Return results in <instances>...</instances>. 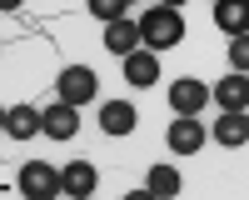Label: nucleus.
Masks as SVG:
<instances>
[{
	"mask_svg": "<svg viewBox=\"0 0 249 200\" xmlns=\"http://www.w3.org/2000/svg\"><path fill=\"white\" fill-rule=\"evenodd\" d=\"M135 25H140V45L155 50V55H160V50H175L179 40H184V15L170 10V5H150Z\"/></svg>",
	"mask_w": 249,
	"mask_h": 200,
	"instance_id": "f257e3e1",
	"label": "nucleus"
},
{
	"mask_svg": "<svg viewBox=\"0 0 249 200\" xmlns=\"http://www.w3.org/2000/svg\"><path fill=\"white\" fill-rule=\"evenodd\" d=\"M230 65H234V70H249V45H244V35H234V45H230Z\"/></svg>",
	"mask_w": 249,
	"mask_h": 200,
	"instance_id": "f3484780",
	"label": "nucleus"
},
{
	"mask_svg": "<svg viewBox=\"0 0 249 200\" xmlns=\"http://www.w3.org/2000/svg\"><path fill=\"white\" fill-rule=\"evenodd\" d=\"M15 185H20L25 200H55V195H60V170L45 165V160H25L20 175H15Z\"/></svg>",
	"mask_w": 249,
	"mask_h": 200,
	"instance_id": "f03ea898",
	"label": "nucleus"
},
{
	"mask_svg": "<svg viewBox=\"0 0 249 200\" xmlns=\"http://www.w3.org/2000/svg\"><path fill=\"white\" fill-rule=\"evenodd\" d=\"M80 130V110L65 105V100H55V105L40 110V135H50V140H75Z\"/></svg>",
	"mask_w": 249,
	"mask_h": 200,
	"instance_id": "39448f33",
	"label": "nucleus"
},
{
	"mask_svg": "<svg viewBox=\"0 0 249 200\" xmlns=\"http://www.w3.org/2000/svg\"><path fill=\"white\" fill-rule=\"evenodd\" d=\"M214 140H219V145H230V150H239L244 140H249V115H244V110H224V120L214 125Z\"/></svg>",
	"mask_w": 249,
	"mask_h": 200,
	"instance_id": "f8f14e48",
	"label": "nucleus"
},
{
	"mask_svg": "<svg viewBox=\"0 0 249 200\" xmlns=\"http://www.w3.org/2000/svg\"><path fill=\"white\" fill-rule=\"evenodd\" d=\"M204 105H210V90H204L199 80H190V75H184V80H170V110H175V115H199Z\"/></svg>",
	"mask_w": 249,
	"mask_h": 200,
	"instance_id": "0eeeda50",
	"label": "nucleus"
},
{
	"mask_svg": "<svg viewBox=\"0 0 249 200\" xmlns=\"http://www.w3.org/2000/svg\"><path fill=\"white\" fill-rule=\"evenodd\" d=\"M15 5H20V0H0V10H15Z\"/></svg>",
	"mask_w": 249,
	"mask_h": 200,
	"instance_id": "6ab92c4d",
	"label": "nucleus"
},
{
	"mask_svg": "<svg viewBox=\"0 0 249 200\" xmlns=\"http://www.w3.org/2000/svg\"><path fill=\"white\" fill-rule=\"evenodd\" d=\"M95 185H100V175H95L90 160H70V165L60 170V195H70V200H90Z\"/></svg>",
	"mask_w": 249,
	"mask_h": 200,
	"instance_id": "423d86ee",
	"label": "nucleus"
},
{
	"mask_svg": "<svg viewBox=\"0 0 249 200\" xmlns=\"http://www.w3.org/2000/svg\"><path fill=\"white\" fill-rule=\"evenodd\" d=\"M85 5H90V15H100V20L110 25V20L124 15V5H130V0H85Z\"/></svg>",
	"mask_w": 249,
	"mask_h": 200,
	"instance_id": "dca6fc26",
	"label": "nucleus"
},
{
	"mask_svg": "<svg viewBox=\"0 0 249 200\" xmlns=\"http://www.w3.org/2000/svg\"><path fill=\"white\" fill-rule=\"evenodd\" d=\"M0 130H5V110H0Z\"/></svg>",
	"mask_w": 249,
	"mask_h": 200,
	"instance_id": "aec40b11",
	"label": "nucleus"
},
{
	"mask_svg": "<svg viewBox=\"0 0 249 200\" xmlns=\"http://www.w3.org/2000/svg\"><path fill=\"white\" fill-rule=\"evenodd\" d=\"M95 85H100V80H95V70L90 65H65V70H60V80H55V90H60V100H65V105H85V100H95Z\"/></svg>",
	"mask_w": 249,
	"mask_h": 200,
	"instance_id": "7ed1b4c3",
	"label": "nucleus"
},
{
	"mask_svg": "<svg viewBox=\"0 0 249 200\" xmlns=\"http://www.w3.org/2000/svg\"><path fill=\"white\" fill-rule=\"evenodd\" d=\"M144 190H150V195H160V200L179 195V170H175V165H155L150 175H144Z\"/></svg>",
	"mask_w": 249,
	"mask_h": 200,
	"instance_id": "4468645a",
	"label": "nucleus"
},
{
	"mask_svg": "<svg viewBox=\"0 0 249 200\" xmlns=\"http://www.w3.org/2000/svg\"><path fill=\"white\" fill-rule=\"evenodd\" d=\"M124 80L130 85H155L160 80V55L155 50H130L124 55Z\"/></svg>",
	"mask_w": 249,
	"mask_h": 200,
	"instance_id": "1a4fd4ad",
	"label": "nucleus"
},
{
	"mask_svg": "<svg viewBox=\"0 0 249 200\" xmlns=\"http://www.w3.org/2000/svg\"><path fill=\"white\" fill-rule=\"evenodd\" d=\"M5 135H10V140L40 135V110H35V105H10V110H5Z\"/></svg>",
	"mask_w": 249,
	"mask_h": 200,
	"instance_id": "9d476101",
	"label": "nucleus"
},
{
	"mask_svg": "<svg viewBox=\"0 0 249 200\" xmlns=\"http://www.w3.org/2000/svg\"><path fill=\"white\" fill-rule=\"evenodd\" d=\"M100 125H105V135H130L135 130V105H130V100H110V105H100Z\"/></svg>",
	"mask_w": 249,
	"mask_h": 200,
	"instance_id": "9b49d317",
	"label": "nucleus"
},
{
	"mask_svg": "<svg viewBox=\"0 0 249 200\" xmlns=\"http://www.w3.org/2000/svg\"><path fill=\"white\" fill-rule=\"evenodd\" d=\"M105 50L120 55V60L130 55V50H140V25H135V20H124V15L110 20V25H105Z\"/></svg>",
	"mask_w": 249,
	"mask_h": 200,
	"instance_id": "6e6552de",
	"label": "nucleus"
},
{
	"mask_svg": "<svg viewBox=\"0 0 249 200\" xmlns=\"http://www.w3.org/2000/svg\"><path fill=\"white\" fill-rule=\"evenodd\" d=\"M214 95H219V105H224V110H249V75L234 70L230 80H219V90H214Z\"/></svg>",
	"mask_w": 249,
	"mask_h": 200,
	"instance_id": "ddd939ff",
	"label": "nucleus"
},
{
	"mask_svg": "<svg viewBox=\"0 0 249 200\" xmlns=\"http://www.w3.org/2000/svg\"><path fill=\"white\" fill-rule=\"evenodd\" d=\"M160 5H170V10H179V5H184V0H160Z\"/></svg>",
	"mask_w": 249,
	"mask_h": 200,
	"instance_id": "a211bd4d",
	"label": "nucleus"
},
{
	"mask_svg": "<svg viewBox=\"0 0 249 200\" xmlns=\"http://www.w3.org/2000/svg\"><path fill=\"white\" fill-rule=\"evenodd\" d=\"M204 125H199V115H179V120H170V130H164V145H170L175 155H199L204 150Z\"/></svg>",
	"mask_w": 249,
	"mask_h": 200,
	"instance_id": "20e7f679",
	"label": "nucleus"
},
{
	"mask_svg": "<svg viewBox=\"0 0 249 200\" xmlns=\"http://www.w3.org/2000/svg\"><path fill=\"white\" fill-rule=\"evenodd\" d=\"M214 25L230 35H244V0H214Z\"/></svg>",
	"mask_w": 249,
	"mask_h": 200,
	"instance_id": "2eb2a0df",
	"label": "nucleus"
}]
</instances>
